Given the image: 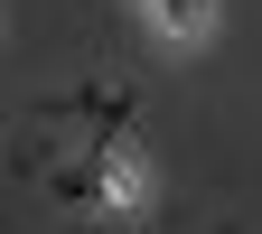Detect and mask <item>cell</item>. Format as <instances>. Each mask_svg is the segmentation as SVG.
<instances>
[{
  "label": "cell",
  "mask_w": 262,
  "mask_h": 234,
  "mask_svg": "<svg viewBox=\"0 0 262 234\" xmlns=\"http://www.w3.org/2000/svg\"><path fill=\"white\" fill-rule=\"evenodd\" d=\"M141 10H150V28H159V38H178V47H196V38L215 28V10H206V0H141Z\"/></svg>",
  "instance_id": "7a4b0ae2"
},
{
  "label": "cell",
  "mask_w": 262,
  "mask_h": 234,
  "mask_svg": "<svg viewBox=\"0 0 262 234\" xmlns=\"http://www.w3.org/2000/svg\"><path fill=\"white\" fill-rule=\"evenodd\" d=\"M94 206H103V216H141V169H131V159L122 150H103V159H94Z\"/></svg>",
  "instance_id": "6da1fadb"
}]
</instances>
